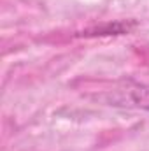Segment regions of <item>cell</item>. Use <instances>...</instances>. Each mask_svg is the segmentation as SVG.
I'll return each mask as SVG.
<instances>
[{
	"label": "cell",
	"instance_id": "6da1fadb",
	"mask_svg": "<svg viewBox=\"0 0 149 151\" xmlns=\"http://www.w3.org/2000/svg\"><path fill=\"white\" fill-rule=\"evenodd\" d=\"M130 100L142 109H149V86H137L130 91Z\"/></svg>",
	"mask_w": 149,
	"mask_h": 151
}]
</instances>
